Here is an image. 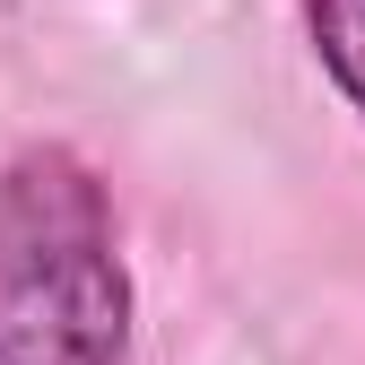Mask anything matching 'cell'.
Masks as SVG:
<instances>
[{
  "label": "cell",
  "instance_id": "obj_2",
  "mask_svg": "<svg viewBox=\"0 0 365 365\" xmlns=\"http://www.w3.org/2000/svg\"><path fill=\"white\" fill-rule=\"evenodd\" d=\"M304 35L322 70L339 78V96L365 113V0H304Z\"/></svg>",
  "mask_w": 365,
  "mask_h": 365
},
{
  "label": "cell",
  "instance_id": "obj_1",
  "mask_svg": "<svg viewBox=\"0 0 365 365\" xmlns=\"http://www.w3.org/2000/svg\"><path fill=\"white\" fill-rule=\"evenodd\" d=\"M130 287L105 192L70 148L0 174V365H122Z\"/></svg>",
  "mask_w": 365,
  "mask_h": 365
}]
</instances>
